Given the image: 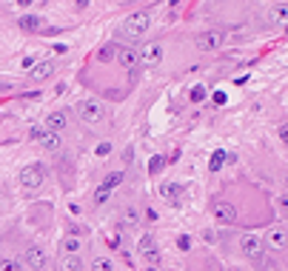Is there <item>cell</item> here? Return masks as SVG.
<instances>
[{"mask_svg": "<svg viewBox=\"0 0 288 271\" xmlns=\"http://www.w3.org/2000/svg\"><path fill=\"white\" fill-rule=\"evenodd\" d=\"M43 180H46L43 163H29V166H23V171H20V185L26 188V192H37V188L43 185Z\"/></svg>", "mask_w": 288, "mask_h": 271, "instance_id": "6da1fadb", "label": "cell"}, {"mask_svg": "<svg viewBox=\"0 0 288 271\" xmlns=\"http://www.w3.org/2000/svg\"><path fill=\"white\" fill-rule=\"evenodd\" d=\"M149 26H152V14L149 12H134L126 17V23H123V35L129 37H140L149 32Z\"/></svg>", "mask_w": 288, "mask_h": 271, "instance_id": "7a4b0ae2", "label": "cell"}, {"mask_svg": "<svg viewBox=\"0 0 288 271\" xmlns=\"http://www.w3.org/2000/svg\"><path fill=\"white\" fill-rule=\"evenodd\" d=\"M77 117L86 126H97L103 120V103L100 100H83V103H77Z\"/></svg>", "mask_w": 288, "mask_h": 271, "instance_id": "3957f363", "label": "cell"}, {"mask_svg": "<svg viewBox=\"0 0 288 271\" xmlns=\"http://www.w3.org/2000/svg\"><path fill=\"white\" fill-rule=\"evenodd\" d=\"M211 217H214L220 226H231V223L237 220V208L231 206L228 200H214V203H211Z\"/></svg>", "mask_w": 288, "mask_h": 271, "instance_id": "277c9868", "label": "cell"}, {"mask_svg": "<svg viewBox=\"0 0 288 271\" xmlns=\"http://www.w3.org/2000/svg\"><path fill=\"white\" fill-rule=\"evenodd\" d=\"M160 60H163V49H160V43H143L140 49H137V63L143 66H157Z\"/></svg>", "mask_w": 288, "mask_h": 271, "instance_id": "5b68a950", "label": "cell"}, {"mask_svg": "<svg viewBox=\"0 0 288 271\" xmlns=\"http://www.w3.org/2000/svg\"><path fill=\"white\" fill-rule=\"evenodd\" d=\"M225 43V32H220V29H209V32H203L200 37H197V49L200 51H214L220 49Z\"/></svg>", "mask_w": 288, "mask_h": 271, "instance_id": "8992f818", "label": "cell"}, {"mask_svg": "<svg viewBox=\"0 0 288 271\" xmlns=\"http://www.w3.org/2000/svg\"><path fill=\"white\" fill-rule=\"evenodd\" d=\"M240 251H243V257H248V260H260V257H263V240H260L257 234H243L240 237Z\"/></svg>", "mask_w": 288, "mask_h": 271, "instance_id": "52a82bcc", "label": "cell"}, {"mask_svg": "<svg viewBox=\"0 0 288 271\" xmlns=\"http://www.w3.org/2000/svg\"><path fill=\"white\" fill-rule=\"evenodd\" d=\"M263 249H271V251H282V249H285V226H271V228H268Z\"/></svg>", "mask_w": 288, "mask_h": 271, "instance_id": "ba28073f", "label": "cell"}, {"mask_svg": "<svg viewBox=\"0 0 288 271\" xmlns=\"http://www.w3.org/2000/svg\"><path fill=\"white\" fill-rule=\"evenodd\" d=\"M23 260H26V265L35 271H43L46 263H49V257H46V251L40 249V246H29L26 249V254H23Z\"/></svg>", "mask_w": 288, "mask_h": 271, "instance_id": "9c48e42d", "label": "cell"}, {"mask_svg": "<svg viewBox=\"0 0 288 271\" xmlns=\"http://www.w3.org/2000/svg\"><path fill=\"white\" fill-rule=\"evenodd\" d=\"M66 126H69V117H66V112H49L46 114V131H51V134H60V131H66Z\"/></svg>", "mask_w": 288, "mask_h": 271, "instance_id": "30bf717a", "label": "cell"}, {"mask_svg": "<svg viewBox=\"0 0 288 271\" xmlns=\"http://www.w3.org/2000/svg\"><path fill=\"white\" fill-rule=\"evenodd\" d=\"M137 249H140V257H143L146 263H152V265L160 263V251H157V246H154V240L149 234L140 240V246H137Z\"/></svg>", "mask_w": 288, "mask_h": 271, "instance_id": "8fae6325", "label": "cell"}, {"mask_svg": "<svg viewBox=\"0 0 288 271\" xmlns=\"http://www.w3.org/2000/svg\"><path fill=\"white\" fill-rule=\"evenodd\" d=\"M160 194L166 200H171V203H180L183 200V185L180 183H163L160 185Z\"/></svg>", "mask_w": 288, "mask_h": 271, "instance_id": "7c38bea8", "label": "cell"}, {"mask_svg": "<svg viewBox=\"0 0 288 271\" xmlns=\"http://www.w3.org/2000/svg\"><path fill=\"white\" fill-rule=\"evenodd\" d=\"M117 63H120L123 69L131 71L137 66V51L134 49H123V46H120V49H117Z\"/></svg>", "mask_w": 288, "mask_h": 271, "instance_id": "4fadbf2b", "label": "cell"}, {"mask_svg": "<svg viewBox=\"0 0 288 271\" xmlns=\"http://www.w3.org/2000/svg\"><path fill=\"white\" fill-rule=\"evenodd\" d=\"M57 271H83V260L77 254H66L57 263Z\"/></svg>", "mask_w": 288, "mask_h": 271, "instance_id": "5bb4252c", "label": "cell"}, {"mask_svg": "<svg viewBox=\"0 0 288 271\" xmlns=\"http://www.w3.org/2000/svg\"><path fill=\"white\" fill-rule=\"evenodd\" d=\"M40 26H43V17H37V14H23V17H20V29H23V32H37Z\"/></svg>", "mask_w": 288, "mask_h": 271, "instance_id": "9a60e30c", "label": "cell"}, {"mask_svg": "<svg viewBox=\"0 0 288 271\" xmlns=\"http://www.w3.org/2000/svg\"><path fill=\"white\" fill-rule=\"evenodd\" d=\"M54 74V66L51 63H35V69H32V80H46Z\"/></svg>", "mask_w": 288, "mask_h": 271, "instance_id": "2e32d148", "label": "cell"}, {"mask_svg": "<svg viewBox=\"0 0 288 271\" xmlns=\"http://www.w3.org/2000/svg\"><path fill=\"white\" fill-rule=\"evenodd\" d=\"M123 177H126L123 171H108L106 177H103V185H100V188H106V192H111V188H117V185L123 183Z\"/></svg>", "mask_w": 288, "mask_h": 271, "instance_id": "e0dca14e", "label": "cell"}, {"mask_svg": "<svg viewBox=\"0 0 288 271\" xmlns=\"http://www.w3.org/2000/svg\"><path fill=\"white\" fill-rule=\"evenodd\" d=\"M40 143H43V149H46V151H57L60 146H63L60 134H51V131H46V134L40 137Z\"/></svg>", "mask_w": 288, "mask_h": 271, "instance_id": "ac0fdd59", "label": "cell"}, {"mask_svg": "<svg viewBox=\"0 0 288 271\" xmlns=\"http://www.w3.org/2000/svg\"><path fill=\"white\" fill-rule=\"evenodd\" d=\"M117 49H120L117 43H106V46L97 51V60H100V63H108V60H114V57H117Z\"/></svg>", "mask_w": 288, "mask_h": 271, "instance_id": "d6986e66", "label": "cell"}, {"mask_svg": "<svg viewBox=\"0 0 288 271\" xmlns=\"http://www.w3.org/2000/svg\"><path fill=\"white\" fill-rule=\"evenodd\" d=\"M268 20H271V23H282V20H285V3H277V6L268 9Z\"/></svg>", "mask_w": 288, "mask_h": 271, "instance_id": "ffe728a7", "label": "cell"}, {"mask_svg": "<svg viewBox=\"0 0 288 271\" xmlns=\"http://www.w3.org/2000/svg\"><path fill=\"white\" fill-rule=\"evenodd\" d=\"M123 223H126V226H137V223H140V211H137V206H126V211H123Z\"/></svg>", "mask_w": 288, "mask_h": 271, "instance_id": "44dd1931", "label": "cell"}, {"mask_svg": "<svg viewBox=\"0 0 288 271\" xmlns=\"http://www.w3.org/2000/svg\"><path fill=\"white\" fill-rule=\"evenodd\" d=\"M92 271H114V263L108 257H94L92 260Z\"/></svg>", "mask_w": 288, "mask_h": 271, "instance_id": "7402d4cb", "label": "cell"}, {"mask_svg": "<svg viewBox=\"0 0 288 271\" xmlns=\"http://www.w3.org/2000/svg\"><path fill=\"white\" fill-rule=\"evenodd\" d=\"M0 271H23V268H20L17 260H12V257H0Z\"/></svg>", "mask_w": 288, "mask_h": 271, "instance_id": "603a6c76", "label": "cell"}, {"mask_svg": "<svg viewBox=\"0 0 288 271\" xmlns=\"http://www.w3.org/2000/svg\"><path fill=\"white\" fill-rule=\"evenodd\" d=\"M225 157H228V151L217 149V151H214V157H211V163H209V169H211V171H217L220 166H223V160H225Z\"/></svg>", "mask_w": 288, "mask_h": 271, "instance_id": "cb8c5ba5", "label": "cell"}, {"mask_svg": "<svg viewBox=\"0 0 288 271\" xmlns=\"http://www.w3.org/2000/svg\"><path fill=\"white\" fill-rule=\"evenodd\" d=\"M63 249H66V254H77V251H80V240H77V237H69V240L63 242Z\"/></svg>", "mask_w": 288, "mask_h": 271, "instance_id": "d4e9b609", "label": "cell"}, {"mask_svg": "<svg viewBox=\"0 0 288 271\" xmlns=\"http://www.w3.org/2000/svg\"><path fill=\"white\" fill-rule=\"evenodd\" d=\"M177 249H180V251H191V237L180 234V237H177Z\"/></svg>", "mask_w": 288, "mask_h": 271, "instance_id": "484cf974", "label": "cell"}, {"mask_svg": "<svg viewBox=\"0 0 288 271\" xmlns=\"http://www.w3.org/2000/svg\"><path fill=\"white\" fill-rule=\"evenodd\" d=\"M108 194H111V192H106V188H97V194H94V203H97V206H103V203L108 200Z\"/></svg>", "mask_w": 288, "mask_h": 271, "instance_id": "4316f807", "label": "cell"}, {"mask_svg": "<svg viewBox=\"0 0 288 271\" xmlns=\"http://www.w3.org/2000/svg\"><path fill=\"white\" fill-rule=\"evenodd\" d=\"M203 97H206V89H203V86H197V89H191V100H194V103H200Z\"/></svg>", "mask_w": 288, "mask_h": 271, "instance_id": "83f0119b", "label": "cell"}, {"mask_svg": "<svg viewBox=\"0 0 288 271\" xmlns=\"http://www.w3.org/2000/svg\"><path fill=\"white\" fill-rule=\"evenodd\" d=\"M111 154V143H100L97 146V157H108Z\"/></svg>", "mask_w": 288, "mask_h": 271, "instance_id": "f1b7e54d", "label": "cell"}, {"mask_svg": "<svg viewBox=\"0 0 288 271\" xmlns=\"http://www.w3.org/2000/svg\"><path fill=\"white\" fill-rule=\"evenodd\" d=\"M149 169H152V174H154V171H160V169H163V157H154Z\"/></svg>", "mask_w": 288, "mask_h": 271, "instance_id": "f546056e", "label": "cell"}, {"mask_svg": "<svg viewBox=\"0 0 288 271\" xmlns=\"http://www.w3.org/2000/svg\"><path fill=\"white\" fill-rule=\"evenodd\" d=\"M46 134V131H43V128H40V126H35V128H32V140H40V137H43Z\"/></svg>", "mask_w": 288, "mask_h": 271, "instance_id": "4dcf8cb0", "label": "cell"}, {"mask_svg": "<svg viewBox=\"0 0 288 271\" xmlns=\"http://www.w3.org/2000/svg\"><path fill=\"white\" fill-rule=\"evenodd\" d=\"M123 160H126V163H131V160H134V149H131V146L123 151Z\"/></svg>", "mask_w": 288, "mask_h": 271, "instance_id": "1f68e13d", "label": "cell"}, {"mask_svg": "<svg viewBox=\"0 0 288 271\" xmlns=\"http://www.w3.org/2000/svg\"><path fill=\"white\" fill-rule=\"evenodd\" d=\"M23 69H35V57H26V60H23Z\"/></svg>", "mask_w": 288, "mask_h": 271, "instance_id": "d6a6232c", "label": "cell"}, {"mask_svg": "<svg viewBox=\"0 0 288 271\" xmlns=\"http://www.w3.org/2000/svg\"><path fill=\"white\" fill-rule=\"evenodd\" d=\"M108 246H111V249H117V246H120V237H117V234L108 237Z\"/></svg>", "mask_w": 288, "mask_h": 271, "instance_id": "836d02e7", "label": "cell"}]
</instances>
